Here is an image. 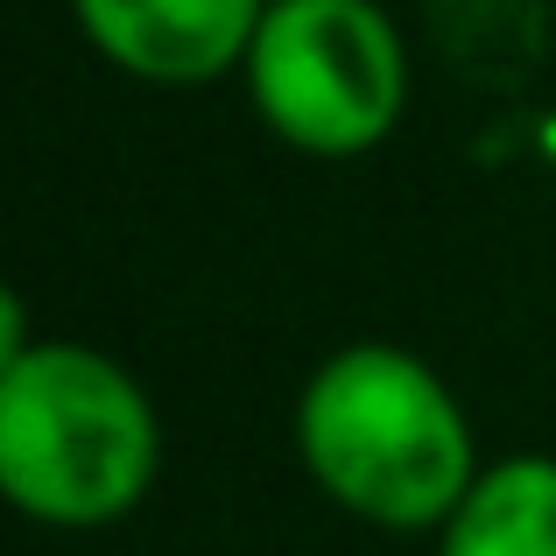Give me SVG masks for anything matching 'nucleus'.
<instances>
[{
  "label": "nucleus",
  "instance_id": "39448f33",
  "mask_svg": "<svg viewBox=\"0 0 556 556\" xmlns=\"http://www.w3.org/2000/svg\"><path fill=\"white\" fill-rule=\"evenodd\" d=\"M430 556H556V458L549 451L486 458L444 529L430 535Z\"/></svg>",
  "mask_w": 556,
  "mask_h": 556
},
{
  "label": "nucleus",
  "instance_id": "f257e3e1",
  "mask_svg": "<svg viewBox=\"0 0 556 556\" xmlns=\"http://www.w3.org/2000/svg\"><path fill=\"white\" fill-rule=\"evenodd\" d=\"M289 430L303 479L388 535H437L486 465L458 388L394 339H353L317 359Z\"/></svg>",
  "mask_w": 556,
  "mask_h": 556
},
{
  "label": "nucleus",
  "instance_id": "f03ea898",
  "mask_svg": "<svg viewBox=\"0 0 556 556\" xmlns=\"http://www.w3.org/2000/svg\"><path fill=\"white\" fill-rule=\"evenodd\" d=\"M163 408L149 380L92 339H28L0 359V493L22 521L92 535L163 479Z\"/></svg>",
  "mask_w": 556,
  "mask_h": 556
},
{
  "label": "nucleus",
  "instance_id": "7ed1b4c3",
  "mask_svg": "<svg viewBox=\"0 0 556 556\" xmlns=\"http://www.w3.org/2000/svg\"><path fill=\"white\" fill-rule=\"evenodd\" d=\"M240 85L282 149L359 163L408 113V36L388 0H268Z\"/></svg>",
  "mask_w": 556,
  "mask_h": 556
},
{
  "label": "nucleus",
  "instance_id": "20e7f679",
  "mask_svg": "<svg viewBox=\"0 0 556 556\" xmlns=\"http://www.w3.org/2000/svg\"><path fill=\"white\" fill-rule=\"evenodd\" d=\"M268 0H71L85 50L135 85L198 92L240 78Z\"/></svg>",
  "mask_w": 556,
  "mask_h": 556
}]
</instances>
